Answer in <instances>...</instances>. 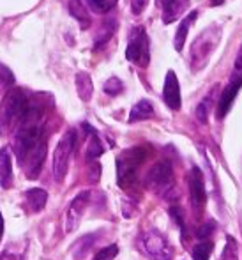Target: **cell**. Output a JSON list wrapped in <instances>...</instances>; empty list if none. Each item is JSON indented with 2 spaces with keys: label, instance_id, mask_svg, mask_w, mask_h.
<instances>
[{
  "label": "cell",
  "instance_id": "1",
  "mask_svg": "<svg viewBox=\"0 0 242 260\" xmlns=\"http://www.w3.org/2000/svg\"><path fill=\"white\" fill-rule=\"evenodd\" d=\"M223 38V27L218 23L211 25L194 38L191 50H189V62L193 71H200L209 64L211 57L218 50Z\"/></svg>",
  "mask_w": 242,
  "mask_h": 260
},
{
  "label": "cell",
  "instance_id": "2",
  "mask_svg": "<svg viewBox=\"0 0 242 260\" xmlns=\"http://www.w3.org/2000/svg\"><path fill=\"white\" fill-rule=\"evenodd\" d=\"M27 110H28V101L27 96L23 94V90L11 89L4 96V101L0 105V135L20 126Z\"/></svg>",
  "mask_w": 242,
  "mask_h": 260
},
{
  "label": "cell",
  "instance_id": "3",
  "mask_svg": "<svg viewBox=\"0 0 242 260\" xmlns=\"http://www.w3.org/2000/svg\"><path fill=\"white\" fill-rule=\"evenodd\" d=\"M147 157L145 147H133L124 151L117 157V182L122 189H129L136 184L138 179V168Z\"/></svg>",
  "mask_w": 242,
  "mask_h": 260
},
{
  "label": "cell",
  "instance_id": "4",
  "mask_svg": "<svg viewBox=\"0 0 242 260\" xmlns=\"http://www.w3.org/2000/svg\"><path fill=\"white\" fill-rule=\"evenodd\" d=\"M140 244L142 251L149 257L150 260H171L174 258V248L168 243V239L157 230H147L140 236Z\"/></svg>",
  "mask_w": 242,
  "mask_h": 260
},
{
  "label": "cell",
  "instance_id": "5",
  "mask_svg": "<svg viewBox=\"0 0 242 260\" xmlns=\"http://www.w3.org/2000/svg\"><path fill=\"white\" fill-rule=\"evenodd\" d=\"M76 147V133L75 129H69L64 133V137L58 140L53 152V179L57 182H62L65 179L69 168V159Z\"/></svg>",
  "mask_w": 242,
  "mask_h": 260
},
{
  "label": "cell",
  "instance_id": "6",
  "mask_svg": "<svg viewBox=\"0 0 242 260\" xmlns=\"http://www.w3.org/2000/svg\"><path fill=\"white\" fill-rule=\"evenodd\" d=\"M145 184L150 191L157 193V195H166L171 188H174V167L168 159H161L152 165L149 172H147Z\"/></svg>",
  "mask_w": 242,
  "mask_h": 260
},
{
  "label": "cell",
  "instance_id": "7",
  "mask_svg": "<svg viewBox=\"0 0 242 260\" xmlns=\"http://www.w3.org/2000/svg\"><path fill=\"white\" fill-rule=\"evenodd\" d=\"M126 58L133 64L147 66L149 64V38L145 28L134 27L129 32V41L126 48Z\"/></svg>",
  "mask_w": 242,
  "mask_h": 260
},
{
  "label": "cell",
  "instance_id": "8",
  "mask_svg": "<svg viewBox=\"0 0 242 260\" xmlns=\"http://www.w3.org/2000/svg\"><path fill=\"white\" fill-rule=\"evenodd\" d=\"M188 184H189V199H191L193 211L200 214L203 211L205 204H207V191H205V182L203 174L198 167H193L188 175Z\"/></svg>",
  "mask_w": 242,
  "mask_h": 260
},
{
  "label": "cell",
  "instance_id": "9",
  "mask_svg": "<svg viewBox=\"0 0 242 260\" xmlns=\"http://www.w3.org/2000/svg\"><path fill=\"white\" fill-rule=\"evenodd\" d=\"M89 200H90V191H82L71 200L67 207V212H65V223H64V229L65 232H73L76 230V226L80 225V219H82L83 212H85L87 206H89Z\"/></svg>",
  "mask_w": 242,
  "mask_h": 260
},
{
  "label": "cell",
  "instance_id": "10",
  "mask_svg": "<svg viewBox=\"0 0 242 260\" xmlns=\"http://www.w3.org/2000/svg\"><path fill=\"white\" fill-rule=\"evenodd\" d=\"M240 89H242V76L233 73L232 78H230V82H228V85L225 87V90H223L221 96H219V100H218L216 115H218L219 120L225 119V115L230 112V108H232L233 101H235V98H237V94H239Z\"/></svg>",
  "mask_w": 242,
  "mask_h": 260
},
{
  "label": "cell",
  "instance_id": "11",
  "mask_svg": "<svg viewBox=\"0 0 242 260\" xmlns=\"http://www.w3.org/2000/svg\"><path fill=\"white\" fill-rule=\"evenodd\" d=\"M46 151H48V140H46V137H45L30 152H28V156L25 157L23 167H25V172H27L28 179L39 177L43 163H45V157H46Z\"/></svg>",
  "mask_w": 242,
  "mask_h": 260
},
{
  "label": "cell",
  "instance_id": "12",
  "mask_svg": "<svg viewBox=\"0 0 242 260\" xmlns=\"http://www.w3.org/2000/svg\"><path fill=\"white\" fill-rule=\"evenodd\" d=\"M163 100L170 110H174V112L181 110V85H179V78L175 71L166 73L163 87Z\"/></svg>",
  "mask_w": 242,
  "mask_h": 260
},
{
  "label": "cell",
  "instance_id": "13",
  "mask_svg": "<svg viewBox=\"0 0 242 260\" xmlns=\"http://www.w3.org/2000/svg\"><path fill=\"white\" fill-rule=\"evenodd\" d=\"M13 184V161H11L9 149H0V186L9 189Z\"/></svg>",
  "mask_w": 242,
  "mask_h": 260
},
{
  "label": "cell",
  "instance_id": "14",
  "mask_svg": "<svg viewBox=\"0 0 242 260\" xmlns=\"http://www.w3.org/2000/svg\"><path fill=\"white\" fill-rule=\"evenodd\" d=\"M196 18H198V11H191V13L181 21V25H179L177 32H175V39H174V45H175V50H177V52H182V48H184L186 39H188V32Z\"/></svg>",
  "mask_w": 242,
  "mask_h": 260
},
{
  "label": "cell",
  "instance_id": "15",
  "mask_svg": "<svg viewBox=\"0 0 242 260\" xmlns=\"http://www.w3.org/2000/svg\"><path fill=\"white\" fill-rule=\"evenodd\" d=\"M75 83H76V92H78L80 100L85 101V103H87V101L92 100V94H94V83H92V78H90L89 73H85V71L76 73Z\"/></svg>",
  "mask_w": 242,
  "mask_h": 260
},
{
  "label": "cell",
  "instance_id": "16",
  "mask_svg": "<svg viewBox=\"0 0 242 260\" xmlns=\"http://www.w3.org/2000/svg\"><path fill=\"white\" fill-rule=\"evenodd\" d=\"M25 202H27V206L32 212H39L46 207L48 193L41 188H32L28 191H25Z\"/></svg>",
  "mask_w": 242,
  "mask_h": 260
},
{
  "label": "cell",
  "instance_id": "17",
  "mask_svg": "<svg viewBox=\"0 0 242 260\" xmlns=\"http://www.w3.org/2000/svg\"><path fill=\"white\" fill-rule=\"evenodd\" d=\"M154 115V106L149 100H140L136 105L131 108L129 113V122H140V120H147Z\"/></svg>",
  "mask_w": 242,
  "mask_h": 260
},
{
  "label": "cell",
  "instance_id": "18",
  "mask_svg": "<svg viewBox=\"0 0 242 260\" xmlns=\"http://www.w3.org/2000/svg\"><path fill=\"white\" fill-rule=\"evenodd\" d=\"M216 92H218V87H214V89H212L211 92H209L207 96H205L196 106V112H194V115H196V119L200 120L201 124H207L209 115H211V108H212V105H214V101H216Z\"/></svg>",
  "mask_w": 242,
  "mask_h": 260
},
{
  "label": "cell",
  "instance_id": "19",
  "mask_svg": "<svg viewBox=\"0 0 242 260\" xmlns=\"http://www.w3.org/2000/svg\"><path fill=\"white\" fill-rule=\"evenodd\" d=\"M69 13L71 16L82 25V28L90 27V14L87 11V7L83 6L82 0H69Z\"/></svg>",
  "mask_w": 242,
  "mask_h": 260
},
{
  "label": "cell",
  "instance_id": "20",
  "mask_svg": "<svg viewBox=\"0 0 242 260\" xmlns=\"http://www.w3.org/2000/svg\"><path fill=\"white\" fill-rule=\"evenodd\" d=\"M189 7V0H179V2H175L174 6L170 7V9L163 11V23H171V21H175L179 16H182L184 14V11Z\"/></svg>",
  "mask_w": 242,
  "mask_h": 260
},
{
  "label": "cell",
  "instance_id": "21",
  "mask_svg": "<svg viewBox=\"0 0 242 260\" xmlns=\"http://www.w3.org/2000/svg\"><path fill=\"white\" fill-rule=\"evenodd\" d=\"M221 260H240L239 258V243L233 236L226 237V244L223 248Z\"/></svg>",
  "mask_w": 242,
  "mask_h": 260
},
{
  "label": "cell",
  "instance_id": "22",
  "mask_svg": "<svg viewBox=\"0 0 242 260\" xmlns=\"http://www.w3.org/2000/svg\"><path fill=\"white\" fill-rule=\"evenodd\" d=\"M113 32H115V21H105V23L99 27L97 34H96V46H102L105 43H108V39L113 36Z\"/></svg>",
  "mask_w": 242,
  "mask_h": 260
},
{
  "label": "cell",
  "instance_id": "23",
  "mask_svg": "<svg viewBox=\"0 0 242 260\" xmlns=\"http://www.w3.org/2000/svg\"><path fill=\"white\" fill-rule=\"evenodd\" d=\"M90 135H92V137H90L89 147H87V161L97 159V157L101 156L102 152H105V149H102V144H101V140H99L96 131H92Z\"/></svg>",
  "mask_w": 242,
  "mask_h": 260
},
{
  "label": "cell",
  "instance_id": "24",
  "mask_svg": "<svg viewBox=\"0 0 242 260\" xmlns=\"http://www.w3.org/2000/svg\"><path fill=\"white\" fill-rule=\"evenodd\" d=\"M212 250H214V244L212 241H200L196 246L193 248V260H209Z\"/></svg>",
  "mask_w": 242,
  "mask_h": 260
},
{
  "label": "cell",
  "instance_id": "25",
  "mask_svg": "<svg viewBox=\"0 0 242 260\" xmlns=\"http://www.w3.org/2000/svg\"><path fill=\"white\" fill-rule=\"evenodd\" d=\"M119 0H87V6L90 7V11L97 14H105L108 11H112L117 6Z\"/></svg>",
  "mask_w": 242,
  "mask_h": 260
},
{
  "label": "cell",
  "instance_id": "26",
  "mask_svg": "<svg viewBox=\"0 0 242 260\" xmlns=\"http://www.w3.org/2000/svg\"><path fill=\"white\" fill-rule=\"evenodd\" d=\"M96 239H97V234H90V236L82 237V239L75 244V255L76 257H83V255L92 248V244L96 243Z\"/></svg>",
  "mask_w": 242,
  "mask_h": 260
},
{
  "label": "cell",
  "instance_id": "27",
  "mask_svg": "<svg viewBox=\"0 0 242 260\" xmlns=\"http://www.w3.org/2000/svg\"><path fill=\"white\" fill-rule=\"evenodd\" d=\"M102 90H105L108 96H119V94L124 90V83L120 82V78H117V76H112V78H110L108 82L105 83Z\"/></svg>",
  "mask_w": 242,
  "mask_h": 260
},
{
  "label": "cell",
  "instance_id": "28",
  "mask_svg": "<svg viewBox=\"0 0 242 260\" xmlns=\"http://www.w3.org/2000/svg\"><path fill=\"white\" fill-rule=\"evenodd\" d=\"M14 85V75L7 66L0 64V90H6Z\"/></svg>",
  "mask_w": 242,
  "mask_h": 260
},
{
  "label": "cell",
  "instance_id": "29",
  "mask_svg": "<svg viewBox=\"0 0 242 260\" xmlns=\"http://www.w3.org/2000/svg\"><path fill=\"white\" fill-rule=\"evenodd\" d=\"M117 255H119V246L117 244H110V246L99 250L92 260H113Z\"/></svg>",
  "mask_w": 242,
  "mask_h": 260
},
{
  "label": "cell",
  "instance_id": "30",
  "mask_svg": "<svg viewBox=\"0 0 242 260\" xmlns=\"http://www.w3.org/2000/svg\"><path fill=\"white\" fill-rule=\"evenodd\" d=\"M170 214H171V219L181 226L182 234L186 232V223H184V214H182V209L179 206H171L170 207Z\"/></svg>",
  "mask_w": 242,
  "mask_h": 260
},
{
  "label": "cell",
  "instance_id": "31",
  "mask_svg": "<svg viewBox=\"0 0 242 260\" xmlns=\"http://www.w3.org/2000/svg\"><path fill=\"white\" fill-rule=\"evenodd\" d=\"M214 232V223H205V225H201L200 229L196 230V237L200 241H207L209 237H211V234Z\"/></svg>",
  "mask_w": 242,
  "mask_h": 260
},
{
  "label": "cell",
  "instance_id": "32",
  "mask_svg": "<svg viewBox=\"0 0 242 260\" xmlns=\"http://www.w3.org/2000/svg\"><path fill=\"white\" fill-rule=\"evenodd\" d=\"M147 6H149V0H131V11L134 14H142Z\"/></svg>",
  "mask_w": 242,
  "mask_h": 260
},
{
  "label": "cell",
  "instance_id": "33",
  "mask_svg": "<svg viewBox=\"0 0 242 260\" xmlns=\"http://www.w3.org/2000/svg\"><path fill=\"white\" fill-rule=\"evenodd\" d=\"M233 73L242 76V46L239 48V53H237V57H235V62H233Z\"/></svg>",
  "mask_w": 242,
  "mask_h": 260
},
{
  "label": "cell",
  "instance_id": "34",
  "mask_svg": "<svg viewBox=\"0 0 242 260\" xmlns=\"http://www.w3.org/2000/svg\"><path fill=\"white\" fill-rule=\"evenodd\" d=\"M99 172H101V167H99V163H94L92 168H90V182H97L99 181Z\"/></svg>",
  "mask_w": 242,
  "mask_h": 260
},
{
  "label": "cell",
  "instance_id": "35",
  "mask_svg": "<svg viewBox=\"0 0 242 260\" xmlns=\"http://www.w3.org/2000/svg\"><path fill=\"white\" fill-rule=\"evenodd\" d=\"M175 2H179V0H157V6H161V9L166 11V9H170Z\"/></svg>",
  "mask_w": 242,
  "mask_h": 260
},
{
  "label": "cell",
  "instance_id": "36",
  "mask_svg": "<svg viewBox=\"0 0 242 260\" xmlns=\"http://www.w3.org/2000/svg\"><path fill=\"white\" fill-rule=\"evenodd\" d=\"M4 226H6L4 225V216L0 214V239H2V236H4Z\"/></svg>",
  "mask_w": 242,
  "mask_h": 260
},
{
  "label": "cell",
  "instance_id": "37",
  "mask_svg": "<svg viewBox=\"0 0 242 260\" xmlns=\"http://www.w3.org/2000/svg\"><path fill=\"white\" fill-rule=\"evenodd\" d=\"M219 2H221V0H214V4H219Z\"/></svg>",
  "mask_w": 242,
  "mask_h": 260
}]
</instances>
